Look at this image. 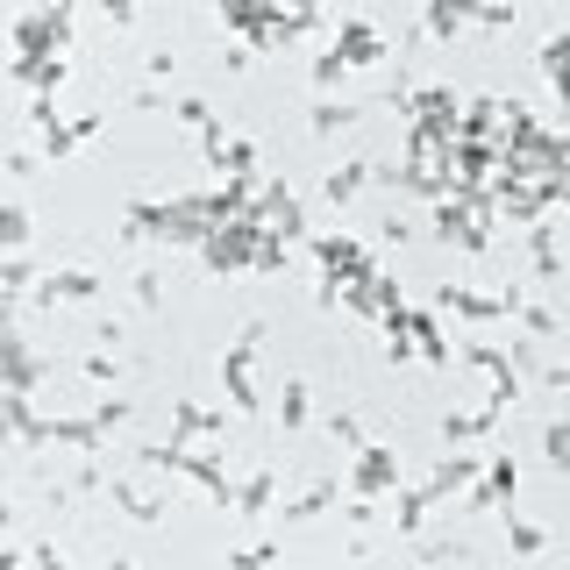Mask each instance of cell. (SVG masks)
Segmentation results:
<instances>
[{"label":"cell","mask_w":570,"mask_h":570,"mask_svg":"<svg viewBox=\"0 0 570 570\" xmlns=\"http://www.w3.org/2000/svg\"><path fill=\"white\" fill-rule=\"evenodd\" d=\"M507 321H521L528 335H542V343H563V321L542 307V299H528L521 285H507Z\"/></svg>","instance_id":"ac0fdd59"},{"label":"cell","mask_w":570,"mask_h":570,"mask_svg":"<svg viewBox=\"0 0 570 570\" xmlns=\"http://www.w3.org/2000/svg\"><path fill=\"white\" fill-rule=\"evenodd\" d=\"M200 435H228V414L193 406V400H171V442H200Z\"/></svg>","instance_id":"d6986e66"},{"label":"cell","mask_w":570,"mask_h":570,"mask_svg":"<svg viewBox=\"0 0 570 570\" xmlns=\"http://www.w3.org/2000/svg\"><path fill=\"white\" fill-rule=\"evenodd\" d=\"M499 100L492 94H478V100H463V115H456V136H499Z\"/></svg>","instance_id":"83f0119b"},{"label":"cell","mask_w":570,"mask_h":570,"mask_svg":"<svg viewBox=\"0 0 570 570\" xmlns=\"http://www.w3.org/2000/svg\"><path fill=\"white\" fill-rule=\"evenodd\" d=\"M100 121H107V115H71V121H50V129H43V157H50V165H58V157H71L86 136H100Z\"/></svg>","instance_id":"7402d4cb"},{"label":"cell","mask_w":570,"mask_h":570,"mask_svg":"<svg viewBox=\"0 0 570 570\" xmlns=\"http://www.w3.org/2000/svg\"><path fill=\"white\" fill-rule=\"evenodd\" d=\"M478 471H485V456H442L435 471H428V492H435V499L471 492V485H478Z\"/></svg>","instance_id":"603a6c76"},{"label":"cell","mask_w":570,"mask_h":570,"mask_svg":"<svg viewBox=\"0 0 570 570\" xmlns=\"http://www.w3.org/2000/svg\"><path fill=\"white\" fill-rule=\"evenodd\" d=\"M463 364H471V371H485V379H492V400H521V364H513V350H492V343H471V350H463Z\"/></svg>","instance_id":"9c48e42d"},{"label":"cell","mask_w":570,"mask_h":570,"mask_svg":"<svg viewBox=\"0 0 570 570\" xmlns=\"http://www.w3.org/2000/svg\"><path fill=\"white\" fill-rule=\"evenodd\" d=\"M257 343H264V321H243L236 343L222 356V392H228V414H257V379H249V364H257Z\"/></svg>","instance_id":"277c9868"},{"label":"cell","mask_w":570,"mask_h":570,"mask_svg":"<svg viewBox=\"0 0 570 570\" xmlns=\"http://www.w3.org/2000/svg\"><path fill=\"white\" fill-rule=\"evenodd\" d=\"M200 142H207V157H214V165H222L228 178H257V150H249L243 136H228L222 121H207V129H200Z\"/></svg>","instance_id":"5bb4252c"},{"label":"cell","mask_w":570,"mask_h":570,"mask_svg":"<svg viewBox=\"0 0 570 570\" xmlns=\"http://www.w3.org/2000/svg\"><path fill=\"white\" fill-rule=\"evenodd\" d=\"M513 492H521V471H513V456H485V471H478L471 485V507H513Z\"/></svg>","instance_id":"8fae6325"},{"label":"cell","mask_w":570,"mask_h":570,"mask_svg":"<svg viewBox=\"0 0 570 570\" xmlns=\"http://www.w3.org/2000/svg\"><path fill=\"white\" fill-rule=\"evenodd\" d=\"M335 499H343V485H335V478H321V485L293 492V499H285V507H272V513H278V521H314V513H328Z\"/></svg>","instance_id":"d4e9b609"},{"label":"cell","mask_w":570,"mask_h":570,"mask_svg":"<svg viewBox=\"0 0 570 570\" xmlns=\"http://www.w3.org/2000/svg\"><path fill=\"white\" fill-rule=\"evenodd\" d=\"M107 499H115V507H121V513H129V521H136V528H157V521H165V513H171V507H165V499H150V492H136V485H121V478H115V485H107Z\"/></svg>","instance_id":"484cf974"},{"label":"cell","mask_w":570,"mask_h":570,"mask_svg":"<svg viewBox=\"0 0 570 570\" xmlns=\"http://www.w3.org/2000/svg\"><path fill=\"white\" fill-rule=\"evenodd\" d=\"M314 257H321V278H364L371 272V257H364V243L356 236H314Z\"/></svg>","instance_id":"30bf717a"},{"label":"cell","mask_w":570,"mask_h":570,"mask_svg":"<svg viewBox=\"0 0 570 570\" xmlns=\"http://www.w3.org/2000/svg\"><path fill=\"white\" fill-rule=\"evenodd\" d=\"M257 222L272 228V236H285V243L307 236V214H299V200H293L285 178H264V186H257Z\"/></svg>","instance_id":"ba28073f"},{"label":"cell","mask_w":570,"mask_h":570,"mask_svg":"<svg viewBox=\"0 0 570 570\" xmlns=\"http://www.w3.org/2000/svg\"><path fill=\"white\" fill-rule=\"evenodd\" d=\"M356 115H364V107H350V100H321V107H314V121H307V129H314V136H335V129H350V121H356Z\"/></svg>","instance_id":"d6a6232c"},{"label":"cell","mask_w":570,"mask_h":570,"mask_svg":"<svg viewBox=\"0 0 570 570\" xmlns=\"http://www.w3.org/2000/svg\"><path fill=\"white\" fill-rule=\"evenodd\" d=\"M513 22H521L513 0H428L414 43H442V36H456V29H513Z\"/></svg>","instance_id":"6da1fadb"},{"label":"cell","mask_w":570,"mask_h":570,"mask_svg":"<svg viewBox=\"0 0 570 570\" xmlns=\"http://www.w3.org/2000/svg\"><path fill=\"white\" fill-rule=\"evenodd\" d=\"M0 371H8V392H36L50 364H43V356H36V350L22 343V335L8 328V335H0Z\"/></svg>","instance_id":"7c38bea8"},{"label":"cell","mask_w":570,"mask_h":570,"mask_svg":"<svg viewBox=\"0 0 570 570\" xmlns=\"http://www.w3.org/2000/svg\"><path fill=\"white\" fill-rule=\"evenodd\" d=\"M343 58H335V50H321V58H314V86H321V94H335V86H343Z\"/></svg>","instance_id":"8d00e7d4"},{"label":"cell","mask_w":570,"mask_h":570,"mask_svg":"<svg viewBox=\"0 0 570 570\" xmlns=\"http://www.w3.org/2000/svg\"><path fill=\"white\" fill-rule=\"evenodd\" d=\"M435 307L442 314H463V321H507V293H463V285H435Z\"/></svg>","instance_id":"e0dca14e"},{"label":"cell","mask_w":570,"mask_h":570,"mask_svg":"<svg viewBox=\"0 0 570 570\" xmlns=\"http://www.w3.org/2000/svg\"><path fill=\"white\" fill-rule=\"evenodd\" d=\"M507 542H513V557H542V549H549V534L534 528V521H513V513H507Z\"/></svg>","instance_id":"836d02e7"},{"label":"cell","mask_w":570,"mask_h":570,"mask_svg":"<svg viewBox=\"0 0 570 570\" xmlns=\"http://www.w3.org/2000/svg\"><path fill=\"white\" fill-rule=\"evenodd\" d=\"M400 485H406L400 450H385V442H356V450H350V492L356 499H385V492H400Z\"/></svg>","instance_id":"8992f818"},{"label":"cell","mask_w":570,"mask_h":570,"mask_svg":"<svg viewBox=\"0 0 570 570\" xmlns=\"http://www.w3.org/2000/svg\"><path fill=\"white\" fill-rule=\"evenodd\" d=\"M171 115H178V121H186V129H207V121H214V107L186 94V100H171Z\"/></svg>","instance_id":"74e56055"},{"label":"cell","mask_w":570,"mask_h":570,"mask_svg":"<svg viewBox=\"0 0 570 570\" xmlns=\"http://www.w3.org/2000/svg\"><path fill=\"white\" fill-rule=\"evenodd\" d=\"M314 392H307V379H285V392H278V428L285 435H299V428H307V414H314Z\"/></svg>","instance_id":"f1b7e54d"},{"label":"cell","mask_w":570,"mask_h":570,"mask_svg":"<svg viewBox=\"0 0 570 570\" xmlns=\"http://www.w3.org/2000/svg\"><path fill=\"white\" fill-rule=\"evenodd\" d=\"M328 435L343 442V450H356V442H364V421H356L350 406H335V414H328Z\"/></svg>","instance_id":"d590c367"},{"label":"cell","mask_w":570,"mask_h":570,"mask_svg":"<svg viewBox=\"0 0 570 570\" xmlns=\"http://www.w3.org/2000/svg\"><path fill=\"white\" fill-rule=\"evenodd\" d=\"M129 293H136V307H157V299H165V278H157V272H136Z\"/></svg>","instance_id":"f35d334b"},{"label":"cell","mask_w":570,"mask_h":570,"mask_svg":"<svg viewBox=\"0 0 570 570\" xmlns=\"http://www.w3.org/2000/svg\"><path fill=\"white\" fill-rule=\"evenodd\" d=\"M129 107H136V115H157V107H165V94H157V86H136Z\"/></svg>","instance_id":"b9f144b4"},{"label":"cell","mask_w":570,"mask_h":570,"mask_svg":"<svg viewBox=\"0 0 570 570\" xmlns=\"http://www.w3.org/2000/svg\"><path fill=\"white\" fill-rule=\"evenodd\" d=\"M328 50H335V58H343L350 71H364V65H379V58H385V36L371 29V22H356V14H350V22L335 29V43H328Z\"/></svg>","instance_id":"4fadbf2b"},{"label":"cell","mask_w":570,"mask_h":570,"mask_svg":"<svg viewBox=\"0 0 570 570\" xmlns=\"http://www.w3.org/2000/svg\"><path fill=\"white\" fill-rule=\"evenodd\" d=\"M435 507H442V499L428 492V478H421V485H400V507H392V528H400V534H421V528H428V513H435Z\"/></svg>","instance_id":"cb8c5ba5"},{"label":"cell","mask_w":570,"mask_h":570,"mask_svg":"<svg viewBox=\"0 0 570 570\" xmlns=\"http://www.w3.org/2000/svg\"><path fill=\"white\" fill-rule=\"evenodd\" d=\"M107 293L100 272H50L43 285H29V307H94Z\"/></svg>","instance_id":"52a82bcc"},{"label":"cell","mask_w":570,"mask_h":570,"mask_svg":"<svg viewBox=\"0 0 570 570\" xmlns=\"http://www.w3.org/2000/svg\"><path fill=\"white\" fill-rule=\"evenodd\" d=\"M406 328H414V343H421V356H428V364H450V343H442L435 314H414V307H406Z\"/></svg>","instance_id":"f546056e"},{"label":"cell","mask_w":570,"mask_h":570,"mask_svg":"<svg viewBox=\"0 0 570 570\" xmlns=\"http://www.w3.org/2000/svg\"><path fill=\"white\" fill-rule=\"evenodd\" d=\"M534 65H542V79L557 86V100L570 107V29H557V36H549V43H542V58H534Z\"/></svg>","instance_id":"4316f807"},{"label":"cell","mask_w":570,"mask_h":570,"mask_svg":"<svg viewBox=\"0 0 570 570\" xmlns=\"http://www.w3.org/2000/svg\"><path fill=\"white\" fill-rule=\"evenodd\" d=\"M0 243H8V249H22V243H29V207H22V200L0 207Z\"/></svg>","instance_id":"e575fe53"},{"label":"cell","mask_w":570,"mask_h":570,"mask_svg":"<svg viewBox=\"0 0 570 570\" xmlns=\"http://www.w3.org/2000/svg\"><path fill=\"white\" fill-rule=\"evenodd\" d=\"M542 385H549V392H570V356H557V364L542 371Z\"/></svg>","instance_id":"7bdbcfd3"},{"label":"cell","mask_w":570,"mask_h":570,"mask_svg":"<svg viewBox=\"0 0 570 570\" xmlns=\"http://www.w3.org/2000/svg\"><path fill=\"white\" fill-rule=\"evenodd\" d=\"M79 371H86V379H100V385H107V379H115V356H107V350H94V356H79Z\"/></svg>","instance_id":"ab89813d"},{"label":"cell","mask_w":570,"mask_h":570,"mask_svg":"<svg viewBox=\"0 0 570 570\" xmlns=\"http://www.w3.org/2000/svg\"><path fill=\"white\" fill-rule=\"evenodd\" d=\"M521 243H528V264H534V278H542V285H557V278H563V249H557V228H549V214L521 228Z\"/></svg>","instance_id":"9a60e30c"},{"label":"cell","mask_w":570,"mask_h":570,"mask_svg":"<svg viewBox=\"0 0 570 570\" xmlns=\"http://www.w3.org/2000/svg\"><path fill=\"white\" fill-rule=\"evenodd\" d=\"M0 293H8V307L29 299V257H22V249H8V264H0Z\"/></svg>","instance_id":"1f68e13d"},{"label":"cell","mask_w":570,"mask_h":570,"mask_svg":"<svg viewBox=\"0 0 570 570\" xmlns=\"http://www.w3.org/2000/svg\"><path fill=\"white\" fill-rule=\"evenodd\" d=\"M542 456H549V471L557 478H570V414H557L542 428Z\"/></svg>","instance_id":"4dcf8cb0"},{"label":"cell","mask_w":570,"mask_h":570,"mask_svg":"<svg viewBox=\"0 0 570 570\" xmlns=\"http://www.w3.org/2000/svg\"><path fill=\"white\" fill-rule=\"evenodd\" d=\"M71 8H79V0H43V8H29L22 22H14V65L65 58V43H71Z\"/></svg>","instance_id":"7a4b0ae2"},{"label":"cell","mask_w":570,"mask_h":570,"mask_svg":"<svg viewBox=\"0 0 570 570\" xmlns=\"http://www.w3.org/2000/svg\"><path fill=\"white\" fill-rule=\"evenodd\" d=\"M364 186H379V165H364V157H350V165H328V178H321V193H328L335 207H350Z\"/></svg>","instance_id":"44dd1931"},{"label":"cell","mask_w":570,"mask_h":570,"mask_svg":"<svg viewBox=\"0 0 570 570\" xmlns=\"http://www.w3.org/2000/svg\"><path fill=\"white\" fill-rule=\"evenodd\" d=\"M94 414H100L107 428H121V421H129V400H100V406H94Z\"/></svg>","instance_id":"ee69618b"},{"label":"cell","mask_w":570,"mask_h":570,"mask_svg":"<svg viewBox=\"0 0 570 570\" xmlns=\"http://www.w3.org/2000/svg\"><path fill=\"white\" fill-rule=\"evenodd\" d=\"M428 236L450 243V249H471V257H485V249H492V222H485V214H471L450 193V200H435V214H428Z\"/></svg>","instance_id":"5b68a950"},{"label":"cell","mask_w":570,"mask_h":570,"mask_svg":"<svg viewBox=\"0 0 570 570\" xmlns=\"http://www.w3.org/2000/svg\"><path fill=\"white\" fill-rule=\"evenodd\" d=\"M257 243H264V222H257V214L222 222V228H207L200 264H207V272H257Z\"/></svg>","instance_id":"3957f363"},{"label":"cell","mask_w":570,"mask_h":570,"mask_svg":"<svg viewBox=\"0 0 570 570\" xmlns=\"http://www.w3.org/2000/svg\"><path fill=\"white\" fill-rule=\"evenodd\" d=\"M100 14H107L115 29H129V22H136V0H100Z\"/></svg>","instance_id":"60d3db41"},{"label":"cell","mask_w":570,"mask_h":570,"mask_svg":"<svg viewBox=\"0 0 570 570\" xmlns=\"http://www.w3.org/2000/svg\"><path fill=\"white\" fill-rule=\"evenodd\" d=\"M272 507H278V471L236 478V521H272Z\"/></svg>","instance_id":"2e32d148"},{"label":"cell","mask_w":570,"mask_h":570,"mask_svg":"<svg viewBox=\"0 0 570 570\" xmlns=\"http://www.w3.org/2000/svg\"><path fill=\"white\" fill-rule=\"evenodd\" d=\"M499 414H507V400H492V392H485V406H471V414H450V421H442V442L456 450V442H478V435H492V428H499Z\"/></svg>","instance_id":"ffe728a7"}]
</instances>
